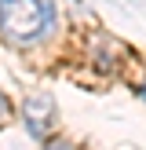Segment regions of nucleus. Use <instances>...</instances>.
<instances>
[{
  "label": "nucleus",
  "mask_w": 146,
  "mask_h": 150,
  "mask_svg": "<svg viewBox=\"0 0 146 150\" xmlns=\"http://www.w3.org/2000/svg\"><path fill=\"white\" fill-rule=\"evenodd\" d=\"M0 33L15 48L48 40L55 33V0H0Z\"/></svg>",
  "instance_id": "1"
},
{
  "label": "nucleus",
  "mask_w": 146,
  "mask_h": 150,
  "mask_svg": "<svg viewBox=\"0 0 146 150\" xmlns=\"http://www.w3.org/2000/svg\"><path fill=\"white\" fill-rule=\"evenodd\" d=\"M22 125L33 139H48L55 128V99L51 95H26L22 99Z\"/></svg>",
  "instance_id": "2"
},
{
  "label": "nucleus",
  "mask_w": 146,
  "mask_h": 150,
  "mask_svg": "<svg viewBox=\"0 0 146 150\" xmlns=\"http://www.w3.org/2000/svg\"><path fill=\"white\" fill-rule=\"evenodd\" d=\"M40 150H77V146H73L69 139H62V136H48V139H44V146H40Z\"/></svg>",
  "instance_id": "3"
},
{
  "label": "nucleus",
  "mask_w": 146,
  "mask_h": 150,
  "mask_svg": "<svg viewBox=\"0 0 146 150\" xmlns=\"http://www.w3.org/2000/svg\"><path fill=\"white\" fill-rule=\"evenodd\" d=\"M7 114H11V106H7V99H4V95H0V121H4Z\"/></svg>",
  "instance_id": "4"
},
{
  "label": "nucleus",
  "mask_w": 146,
  "mask_h": 150,
  "mask_svg": "<svg viewBox=\"0 0 146 150\" xmlns=\"http://www.w3.org/2000/svg\"><path fill=\"white\" fill-rule=\"evenodd\" d=\"M135 92H139V99H142V103H146V81H142V84H139V88H135Z\"/></svg>",
  "instance_id": "5"
}]
</instances>
